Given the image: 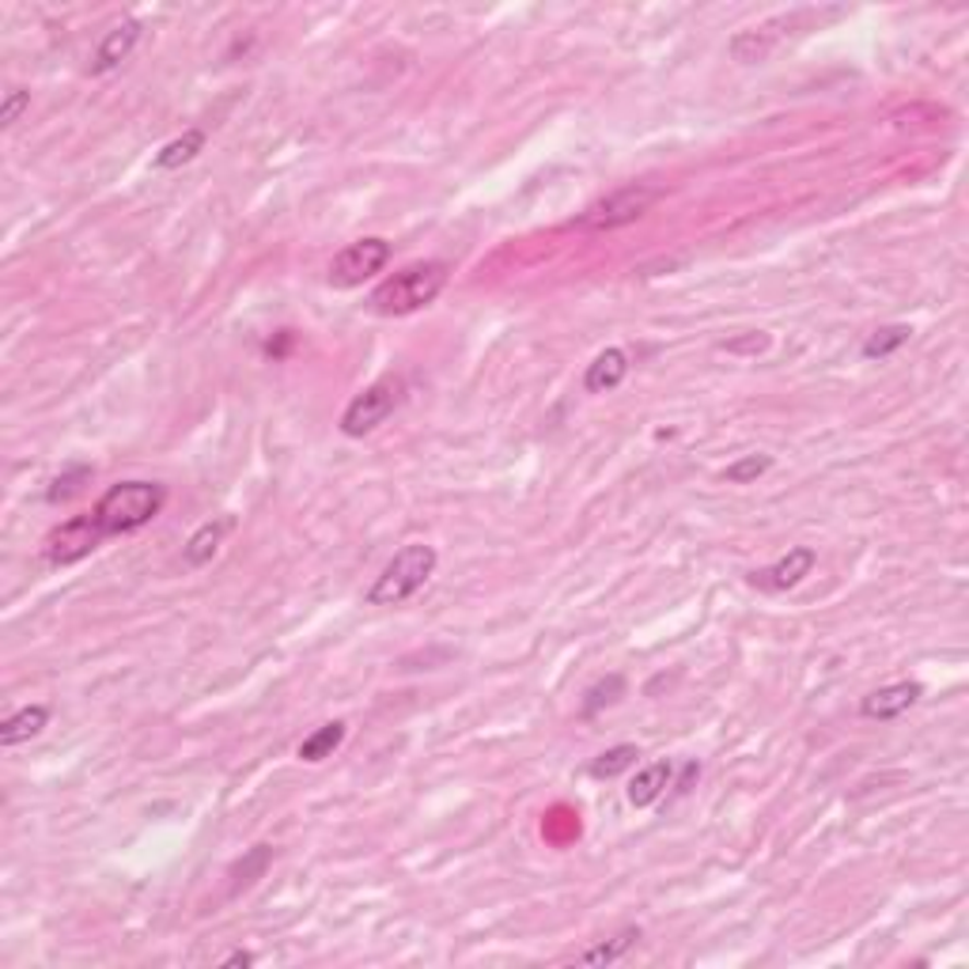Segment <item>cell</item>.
Segmentation results:
<instances>
[{
  "label": "cell",
  "instance_id": "6da1fadb",
  "mask_svg": "<svg viewBox=\"0 0 969 969\" xmlns=\"http://www.w3.org/2000/svg\"><path fill=\"white\" fill-rule=\"evenodd\" d=\"M451 265L440 262V258H428V262H414L406 270H398L394 277H386L383 285L371 292V311L383 314V319H402V314L424 311L428 303H435V296L447 288Z\"/></svg>",
  "mask_w": 969,
  "mask_h": 969
},
{
  "label": "cell",
  "instance_id": "7a4b0ae2",
  "mask_svg": "<svg viewBox=\"0 0 969 969\" xmlns=\"http://www.w3.org/2000/svg\"><path fill=\"white\" fill-rule=\"evenodd\" d=\"M167 504V489L159 481H118L99 497L92 507L95 523L103 527L107 538L133 535V530L148 527Z\"/></svg>",
  "mask_w": 969,
  "mask_h": 969
},
{
  "label": "cell",
  "instance_id": "3957f363",
  "mask_svg": "<svg viewBox=\"0 0 969 969\" xmlns=\"http://www.w3.org/2000/svg\"><path fill=\"white\" fill-rule=\"evenodd\" d=\"M435 564H440L435 546H428V542L402 546L398 553L386 561V569L375 576V584H371L368 606H402L406 599H414L428 579H432Z\"/></svg>",
  "mask_w": 969,
  "mask_h": 969
},
{
  "label": "cell",
  "instance_id": "277c9868",
  "mask_svg": "<svg viewBox=\"0 0 969 969\" xmlns=\"http://www.w3.org/2000/svg\"><path fill=\"white\" fill-rule=\"evenodd\" d=\"M656 201H659L656 186H644V182L621 186V190L606 193V198H599L595 205H587L584 213H579L576 228L579 231H618V228H629V224L641 220V216L648 213Z\"/></svg>",
  "mask_w": 969,
  "mask_h": 969
},
{
  "label": "cell",
  "instance_id": "5b68a950",
  "mask_svg": "<svg viewBox=\"0 0 969 969\" xmlns=\"http://www.w3.org/2000/svg\"><path fill=\"white\" fill-rule=\"evenodd\" d=\"M398 402H402V379L398 375L375 379V383L363 386L357 398L345 406L342 432L349 435V440H363V435L375 432V428L398 409Z\"/></svg>",
  "mask_w": 969,
  "mask_h": 969
},
{
  "label": "cell",
  "instance_id": "8992f818",
  "mask_svg": "<svg viewBox=\"0 0 969 969\" xmlns=\"http://www.w3.org/2000/svg\"><path fill=\"white\" fill-rule=\"evenodd\" d=\"M391 254H394V247L386 239H379V236L357 239V242H349V247H345L334 262H330L326 280L334 288H357L368 277L383 273L386 262H391Z\"/></svg>",
  "mask_w": 969,
  "mask_h": 969
},
{
  "label": "cell",
  "instance_id": "52a82bcc",
  "mask_svg": "<svg viewBox=\"0 0 969 969\" xmlns=\"http://www.w3.org/2000/svg\"><path fill=\"white\" fill-rule=\"evenodd\" d=\"M103 542H107V535H103V527L95 523L92 512L72 515V519H64L61 527H53L50 535H46L43 557L50 564H58V569H64V564H76L84 561V557H92Z\"/></svg>",
  "mask_w": 969,
  "mask_h": 969
},
{
  "label": "cell",
  "instance_id": "ba28073f",
  "mask_svg": "<svg viewBox=\"0 0 969 969\" xmlns=\"http://www.w3.org/2000/svg\"><path fill=\"white\" fill-rule=\"evenodd\" d=\"M814 564H818V553H814L811 546H791L780 561H773L769 569L762 572H750V584L762 587V591H791V587H799L806 576L814 572Z\"/></svg>",
  "mask_w": 969,
  "mask_h": 969
},
{
  "label": "cell",
  "instance_id": "9c48e42d",
  "mask_svg": "<svg viewBox=\"0 0 969 969\" xmlns=\"http://www.w3.org/2000/svg\"><path fill=\"white\" fill-rule=\"evenodd\" d=\"M920 697H924V685H920V682L883 685V690L868 693V697L860 701V716H863V720H898V716L909 713Z\"/></svg>",
  "mask_w": 969,
  "mask_h": 969
},
{
  "label": "cell",
  "instance_id": "30bf717a",
  "mask_svg": "<svg viewBox=\"0 0 969 969\" xmlns=\"http://www.w3.org/2000/svg\"><path fill=\"white\" fill-rule=\"evenodd\" d=\"M141 20H133V15H125L121 23H115V27L103 35L99 50H95L92 58V72L95 76H107V72H115L121 61H129V53L136 50V43H141Z\"/></svg>",
  "mask_w": 969,
  "mask_h": 969
},
{
  "label": "cell",
  "instance_id": "8fae6325",
  "mask_svg": "<svg viewBox=\"0 0 969 969\" xmlns=\"http://www.w3.org/2000/svg\"><path fill=\"white\" fill-rule=\"evenodd\" d=\"M629 368H633V363H629V352L625 349H602L599 357L587 363L584 391L587 394H610V391H618V386L625 383Z\"/></svg>",
  "mask_w": 969,
  "mask_h": 969
},
{
  "label": "cell",
  "instance_id": "7c38bea8",
  "mask_svg": "<svg viewBox=\"0 0 969 969\" xmlns=\"http://www.w3.org/2000/svg\"><path fill=\"white\" fill-rule=\"evenodd\" d=\"M670 780H674V765L670 762H651L644 765L641 773H636L633 780H629V803L636 806V811H644V806L659 803L663 799V791L670 788Z\"/></svg>",
  "mask_w": 969,
  "mask_h": 969
},
{
  "label": "cell",
  "instance_id": "4fadbf2b",
  "mask_svg": "<svg viewBox=\"0 0 969 969\" xmlns=\"http://www.w3.org/2000/svg\"><path fill=\"white\" fill-rule=\"evenodd\" d=\"M228 530H231L228 515H224V519L201 523V527L190 535V542L182 546V561L190 564V569H205V564L216 557V549H220V542H224V535H228Z\"/></svg>",
  "mask_w": 969,
  "mask_h": 969
},
{
  "label": "cell",
  "instance_id": "5bb4252c",
  "mask_svg": "<svg viewBox=\"0 0 969 969\" xmlns=\"http://www.w3.org/2000/svg\"><path fill=\"white\" fill-rule=\"evenodd\" d=\"M50 723V708L46 705H27L20 713H12L4 723H0V746H20V742H31L35 734L46 731Z\"/></svg>",
  "mask_w": 969,
  "mask_h": 969
},
{
  "label": "cell",
  "instance_id": "9a60e30c",
  "mask_svg": "<svg viewBox=\"0 0 969 969\" xmlns=\"http://www.w3.org/2000/svg\"><path fill=\"white\" fill-rule=\"evenodd\" d=\"M345 731H349V723H345V720H330V723H322L319 731H311V734H307V739L300 742V762L319 765V762H326V757H334V750L345 742Z\"/></svg>",
  "mask_w": 969,
  "mask_h": 969
},
{
  "label": "cell",
  "instance_id": "2e32d148",
  "mask_svg": "<svg viewBox=\"0 0 969 969\" xmlns=\"http://www.w3.org/2000/svg\"><path fill=\"white\" fill-rule=\"evenodd\" d=\"M201 148H205V133H201V129H186L182 136H175L171 144H164V148L156 152L152 164H156V171H175V167L198 159Z\"/></svg>",
  "mask_w": 969,
  "mask_h": 969
},
{
  "label": "cell",
  "instance_id": "e0dca14e",
  "mask_svg": "<svg viewBox=\"0 0 969 969\" xmlns=\"http://www.w3.org/2000/svg\"><path fill=\"white\" fill-rule=\"evenodd\" d=\"M636 943H641V928H621L613 940H606V943H599V947L584 950V955H579V962H584V966H613L618 958H625Z\"/></svg>",
  "mask_w": 969,
  "mask_h": 969
},
{
  "label": "cell",
  "instance_id": "ac0fdd59",
  "mask_svg": "<svg viewBox=\"0 0 969 969\" xmlns=\"http://www.w3.org/2000/svg\"><path fill=\"white\" fill-rule=\"evenodd\" d=\"M636 757H641V750H636L633 742H621V746L602 750V754L587 765V773H591L595 780H613V777H621L625 769H633Z\"/></svg>",
  "mask_w": 969,
  "mask_h": 969
},
{
  "label": "cell",
  "instance_id": "d6986e66",
  "mask_svg": "<svg viewBox=\"0 0 969 969\" xmlns=\"http://www.w3.org/2000/svg\"><path fill=\"white\" fill-rule=\"evenodd\" d=\"M270 863H273V848L270 845H254V848H250V852L242 856L236 868H231V894H239V890H247V886H254L258 878L270 871Z\"/></svg>",
  "mask_w": 969,
  "mask_h": 969
},
{
  "label": "cell",
  "instance_id": "ffe728a7",
  "mask_svg": "<svg viewBox=\"0 0 969 969\" xmlns=\"http://www.w3.org/2000/svg\"><path fill=\"white\" fill-rule=\"evenodd\" d=\"M909 337H912V330L901 326V322H894V326H878L875 334L863 342L860 357L863 360H886V357H894L901 345H909Z\"/></svg>",
  "mask_w": 969,
  "mask_h": 969
},
{
  "label": "cell",
  "instance_id": "44dd1931",
  "mask_svg": "<svg viewBox=\"0 0 969 969\" xmlns=\"http://www.w3.org/2000/svg\"><path fill=\"white\" fill-rule=\"evenodd\" d=\"M621 693H625V678H621V674L602 678V682H595L591 690L584 693V708H579V716H587V720H591V716H599L602 708L618 705Z\"/></svg>",
  "mask_w": 969,
  "mask_h": 969
},
{
  "label": "cell",
  "instance_id": "7402d4cb",
  "mask_svg": "<svg viewBox=\"0 0 969 969\" xmlns=\"http://www.w3.org/2000/svg\"><path fill=\"white\" fill-rule=\"evenodd\" d=\"M92 481V466H69V470L64 474H58V478L50 481V489H46V500H50V504H64V500H72L76 497L80 489H84V484Z\"/></svg>",
  "mask_w": 969,
  "mask_h": 969
},
{
  "label": "cell",
  "instance_id": "603a6c76",
  "mask_svg": "<svg viewBox=\"0 0 969 969\" xmlns=\"http://www.w3.org/2000/svg\"><path fill=\"white\" fill-rule=\"evenodd\" d=\"M769 470H773V458L769 455H746V458H739V463L727 466L723 478L731 481V484H750V481H757L762 474H769Z\"/></svg>",
  "mask_w": 969,
  "mask_h": 969
},
{
  "label": "cell",
  "instance_id": "cb8c5ba5",
  "mask_svg": "<svg viewBox=\"0 0 969 969\" xmlns=\"http://www.w3.org/2000/svg\"><path fill=\"white\" fill-rule=\"evenodd\" d=\"M23 110H31V92H23V87H12V92L4 95V103H0V125L12 129L15 121L23 118Z\"/></svg>",
  "mask_w": 969,
  "mask_h": 969
},
{
  "label": "cell",
  "instance_id": "d4e9b609",
  "mask_svg": "<svg viewBox=\"0 0 969 969\" xmlns=\"http://www.w3.org/2000/svg\"><path fill=\"white\" fill-rule=\"evenodd\" d=\"M765 345H769V337H765V334L757 337L754 334V337H746V342H731V345H727V352H762Z\"/></svg>",
  "mask_w": 969,
  "mask_h": 969
},
{
  "label": "cell",
  "instance_id": "484cf974",
  "mask_svg": "<svg viewBox=\"0 0 969 969\" xmlns=\"http://www.w3.org/2000/svg\"><path fill=\"white\" fill-rule=\"evenodd\" d=\"M254 962H258V958L250 955V950H236V955L224 958V966H254Z\"/></svg>",
  "mask_w": 969,
  "mask_h": 969
}]
</instances>
